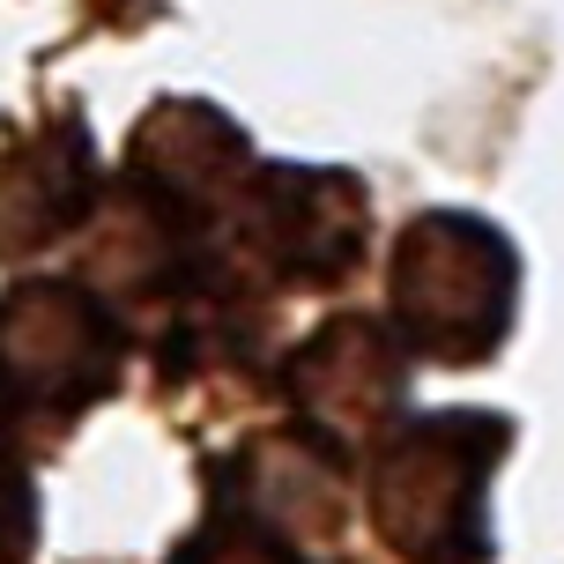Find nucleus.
I'll use <instances>...</instances> for the list:
<instances>
[{"label": "nucleus", "instance_id": "20e7f679", "mask_svg": "<svg viewBox=\"0 0 564 564\" xmlns=\"http://www.w3.org/2000/svg\"><path fill=\"white\" fill-rule=\"evenodd\" d=\"M178 564H290V557H282V542L253 535V528H230V535L216 528V535H200Z\"/></svg>", "mask_w": 564, "mask_h": 564}, {"label": "nucleus", "instance_id": "f257e3e1", "mask_svg": "<svg viewBox=\"0 0 564 564\" xmlns=\"http://www.w3.org/2000/svg\"><path fill=\"white\" fill-rule=\"evenodd\" d=\"M394 312L431 357H482L512 312V260L482 224L431 216L394 253Z\"/></svg>", "mask_w": 564, "mask_h": 564}, {"label": "nucleus", "instance_id": "7ed1b4c3", "mask_svg": "<svg viewBox=\"0 0 564 564\" xmlns=\"http://www.w3.org/2000/svg\"><path fill=\"white\" fill-rule=\"evenodd\" d=\"M112 379V327L67 282H30L0 297V401L75 409Z\"/></svg>", "mask_w": 564, "mask_h": 564}, {"label": "nucleus", "instance_id": "39448f33", "mask_svg": "<svg viewBox=\"0 0 564 564\" xmlns=\"http://www.w3.org/2000/svg\"><path fill=\"white\" fill-rule=\"evenodd\" d=\"M15 550H23V490L0 460V564H15Z\"/></svg>", "mask_w": 564, "mask_h": 564}, {"label": "nucleus", "instance_id": "f03ea898", "mask_svg": "<svg viewBox=\"0 0 564 564\" xmlns=\"http://www.w3.org/2000/svg\"><path fill=\"white\" fill-rule=\"evenodd\" d=\"M490 431V423H482ZM476 423H416L387 468H379V520H387V542L409 550L416 564H460L476 557L482 542V468H490V446L468 453Z\"/></svg>", "mask_w": 564, "mask_h": 564}]
</instances>
